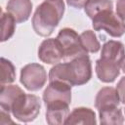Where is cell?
I'll return each instance as SVG.
<instances>
[{
    "label": "cell",
    "instance_id": "obj_13",
    "mask_svg": "<svg viewBox=\"0 0 125 125\" xmlns=\"http://www.w3.org/2000/svg\"><path fill=\"white\" fill-rule=\"evenodd\" d=\"M120 103L118 92L116 88L113 87H104L96 95L95 98V107L100 110L102 108L118 106Z\"/></svg>",
    "mask_w": 125,
    "mask_h": 125
},
{
    "label": "cell",
    "instance_id": "obj_9",
    "mask_svg": "<svg viewBox=\"0 0 125 125\" xmlns=\"http://www.w3.org/2000/svg\"><path fill=\"white\" fill-rule=\"evenodd\" d=\"M121 62L113 60L100 58L96 61V74L100 81L104 83H112L120 74Z\"/></svg>",
    "mask_w": 125,
    "mask_h": 125
},
{
    "label": "cell",
    "instance_id": "obj_23",
    "mask_svg": "<svg viewBox=\"0 0 125 125\" xmlns=\"http://www.w3.org/2000/svg\"><path fill=\"white\" fill-rule=\"evenodd\" d=\"M67 5L74 9H82L89 0H65Z\"/></svg>",
    "mask_w": 125,
    "mask_h": 125
},
{
    "label": "cell",
    "instance_id": "obj_11",
    "mask_svg": "<svg viewBox=\"0 0 125 125\" xmlns=\"http://www.w3.org/2000/svg\"><path fill=\"white\" fill-rule=\"evenodd\" d=\"M6 9L14 17L17 23H21L29 19L32 12V2L31 0H9Z\"/></svg>",
    "mask_w": 125,
    "mask_h": 125
},
{
    "label": "cell",
    "instance_id": "obj_14",
    "mask_svg": "<svg viewBox=\"0 0 125 125\" xmlns=\"http://www.w3.org/2000/svg\"><path fill=\"white\" fill-rule=\"evenodd\" d=\"M97 123L96 113L89 107H75L69 113L65 124L74 125V124H89L94 125Z\"/></svg>",
    "mask_w": 125,
    "mask_h": 125
},
{
    "label": "cell",
    "instance_id": "obj_10",
    "mask_svg": "<svg viewBox=\"0 0 125 125\" xmlns=\"http://www.w3.org/2000/svg\"><path fill=\"white\" fill-rule=\"evenodd\" d=\"M69 115V104L58 102L46 104V121L50 125H62Z\"/></svg>",
    "mask_w": 125,
    "mask_h": 125
},
{
    "label": "cell",
    "instance_id": "obj_17",
    "mask_svg": "<svg viewBox=\"0 0 125 125\" xmlns=\"http://www.w3.org/2000/svg\"><path fill=\"white\" fill-rule=\"evenodd\" d=\"M16 20L14 17L6 12L1 14V42L9 40L15 33L16 30Z\"/></svg>",
    "mask_w": 125,
    "mask_h": 125
},
{
    "label": "cell",
    "instance_id": "obj_5",
    "mask_svg": "<svg viewBox=\"0 0 125 125\" xmlns=\"http://www.w3.org/2000/svg\"><path fill=\"white\" fill-rule=\"evenodd\" d=\"M57 39L62 46L64 61H70L88 54L81 45L80 36L72 28L65 27L61 29L58 33Z\"/></svg>",
    "mask_w": 125,
    "mask_h": 125
},
{
    "label": "cell",
    "instance_id": "obj_20",
    "mask_svg": "<svg viewBox=\"0 0 125 125\" xmlns=\"http://www.w3.org/2000/svg\"><path fill=\"white\" fill-rule=\"evenodd\" d=\"M1 85L13 83L16 80V69L11 61L1 58Z\"/></svg>",
    "mask_w": 125,
    "mask_h": 125
},
{
    "label": "cell",
    "instance_id": "obj_4",
    "mask_svg": "<svg viewBox=\"0 0 125 125\" xmlns=\"http://www.w3.org/2000/svg\"><path fill=\"white\" fill-rule=\"evenodd\" d=\"M41 101L39 97L23 93L12 107V114L21 122H31L40 113Z\"/></svg>",
    "mask_w": 125,
    "mask_h": 125
},
{
    "label": "cell",
    "instance_id": "obj_22",
    "mask_svg": "<svg viewBox=\"0 0 125 125\" xmlns=\"http://www.w3.org/2000/svg\"><path fill=\"white\" fill-rule=\"evenodd\" d=\"M115 10H116L117 15L123 21H125V0H117Z\"/></svg>",
    "mask_w": 125,
    "mask_h": 125
},
{
    "label": "cell",
    "instance_id": "obj_1",
    "mask_svg": "<svg viewBox=\"0 0 125 125\" xmlns=\"http://www.w3.org/2000/svg\"><path fill=\"white\" fill-rule=\"evenodd\" d=\"M92 77V62L88 55H83L66 62L55 64L49 71L50 81H62L72 86H81Z\"/></svg>",
    "mask_w": 125,
    "mask_h": 125
},
{
    "label": "cell",
    "instance_id": "obj_3",
    "mask_svg": "<svg viewBox=\"0 0 125 125\" xmlns=\"http://www.w3.org/2000/svg\"><path fill=\"white\" fill-rule=\"evenodd\" d=\"M94 30H104L111 37H121L125 33V21L113 10H104L92 19Z\"/></svg>",
    "mask_w": 125,
    "mask_h": 125
},
{
    "label": "cell",
    "instance_id": "obj_16",
    "mask_svg": "<svg viewBox=\"0 0 125 125\" xmlns=\"http://www.w3.org/2000/svg\"><path fill=\"white\" fill-rule=\"evenodd\" d=\"M100 123L106 125H119L124 123V117L121 108L118 106H110L99 110Z\"/></svg>",
    "mask_w": 125,
    "mask_h": 125
},
{
    "label": "cell",
    "instance_id": "obj_12",
    "mask_svg": "<svg viewBox=\"0 0 125 125\" xmlns=\"http://www.w3.org/2000/svg\"><path fill=\"white\" fill-rule=\"evenodd\" d=\"M24 92L18 85H1L0 90V106L8 112H11L13 105L18 101V99Z\"/></svg>",
    "mask_w": 125,
    "mask_h": 125
},
{
    "label": "cell",
    "instance_id": "obj_8",
    "mask_svg": "<svg viewBox=\"0 0 125 125\" xmlns=\"http://www.w3.org/2000/svg\"><path fill=\"white\" fill-rule=\"evenodd\" d=\"M38 58L48 64H57L63 60V52L57 38H48L41 42L38 48Z\"/></svg>",
    "mask_w": 125,
    "mask_h": 125
},
{
    "label": "cell",
    "instance_id": "obj_25",
    "mask_svg": "<svg viewBox=\"0 0 125 125\" xmlns=\"http://www.w3.org/2000/svg\"><path fill=\"white\" fill-rule=\"evenodd\" d=\"M124 111H125V110H124Z\"/></svg>",
    "mask_w": 125,
    "mask_h": 125
},
{
    "label": "cell",
    "instance_id": "obj_7",
    "mask_svg": "<svg viewBox=\"0 0 125 125\" xmlns=\"http://www.w3.org/2000/svg\"><path fill=\"white\" fill-rule=\"evenodd\" d=\"M45 105L51 103H71V86L62 81H50L43 93Z\"/></svg>",
    "mask_w": 125,
    "mask_h": 125
},
{
    "label": "cell",
    "instance_id": "obj_24",
    "mask_svg": "<svg viewBox=\"0 0 125 125\" xmlns=\"http://www.w3.org/2000/svg\"><path fill=\"white\" fill-rule=\"evenodd\" d=\"M121 69H122V71L125 73V57H124V59H123L122 62H121Z\"/></svg>",
    "mask_w": 125,
    "mask_h": 125
},
{
    "label": "cell",
    "instance_id": "obj_6",
    "mask_svg": "<svg viewBox=\"0 0 125 125\" xmlns=\"http://www.w3.org/2000/svg\"><path fill=\"white\" fill-rule=\"evenodd\" d=\"M20 81L26 90L31 92L39 91L47 81V72L43 65L31 62L21 69Z\"/></svg>",
    "mask_w": 125,
    "mask_h": 125
},
{
    "label": "cell",
    "instance_id": "obj_21",
    "mask_svg": "<svg viewBox=\"0 0 125 125\" xmlns=\"http://www.w3.org/2000/svg\"><path fill=\"white\" fill-rule=\"evenodd\" d=\"M116 90L118 92L120 103H122L123 104H125V76L122 77L118 81V83L116 85Z\"/></svg>",
    "mask_w": 125,
    "mask_h": 125
},
{
    "label": "cell",
    "instance_id": "obj_2",
    "mask_svg": "<svg viewBox=\"0 0 125 125\" xmlns=\"http://www.w3.org/2000/svg\"><path fill=\"white\" fill-rule=\"evenodd\" d=\"M63 0H44L35 10L32 17V27L42 37L50 36L62 21L64 14Z\"/></svg>",
    "mask_w": 125,
    "mask_h": 125
},
{
    "label": "cell",
    "instance_id": "obj_15",
    "mask_svg": "<svg viewBox=\"0 0 125 125\" xmlns=\"http://www.w3.org/2000/svg\"><path fill=\"white\" fill-rule=\"evenodd\" d=\"M124 57H125V47L123 43L120 41L109 40L106 41L102 47L101 58H105L121 62Z\"/></svg>",
    "mask_w": 125,
    "mask_h": 125
},
{
    "label": "cell",
    "instance_id": "obj_18",
    "mask_svg": "<svg viewBox=\"0 0 125 125\" xmlns=\"http://www.w3.org/2000/svg\"><path fill=\"white\" fill-rule=\"evenodd\" d=\"M112 9H113L112 0H89L84 7V11L86 15L91 20L100 12L104 10H112Z\"/></svg>",
    "mask_w": 125,
    "mask_h": 125
},
{
    "label": "cell",
    "instance_id": "obj_19",
    "mask_svg": "<svg viewBox=\"0 0 125 125\" xmlns=\"http://www.w3.org/2000/svg\"><path fill=\"white\" fill-rule=\"evenodd\" d=\"M80 42L87 53H97L101 49V44L93 30H85L80 35Z\"/></svg>",
    "mask_w": 125,
    "mask_h": 125
}]
</instances>
